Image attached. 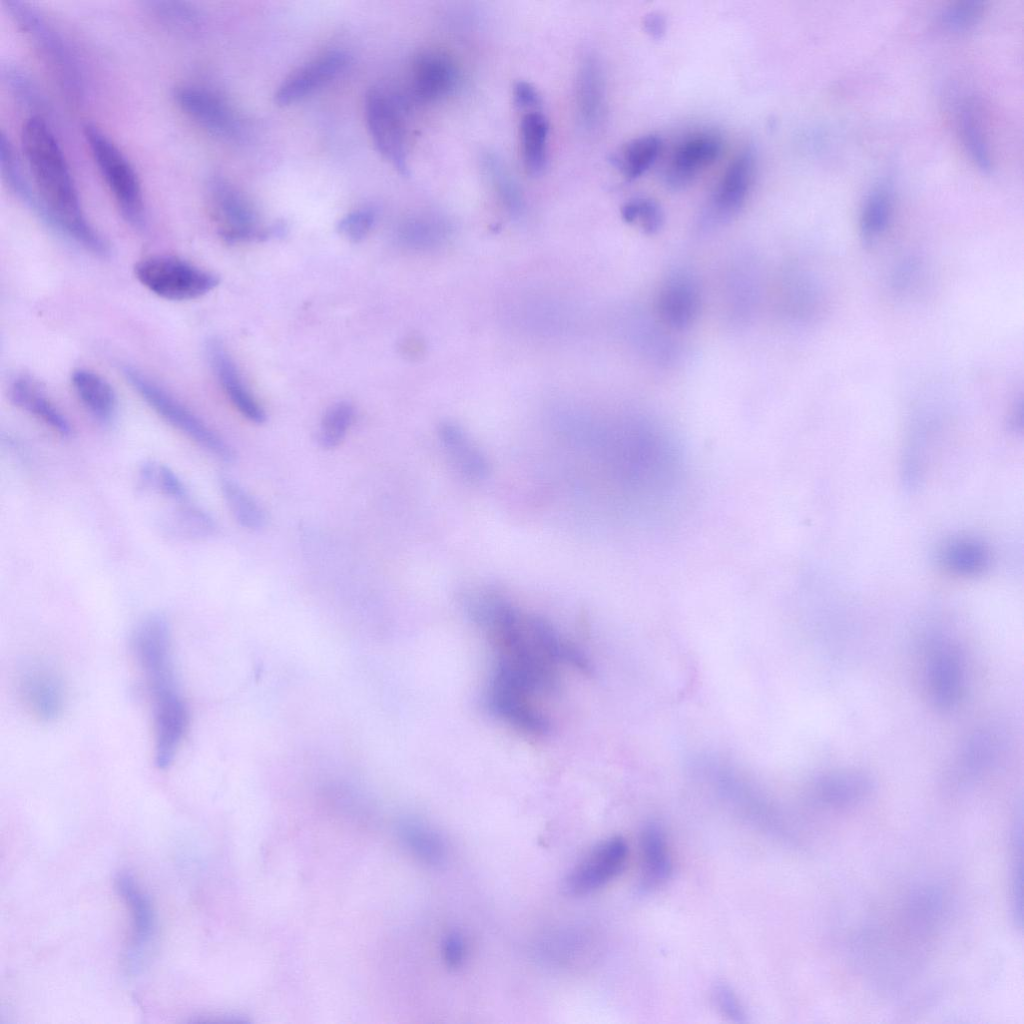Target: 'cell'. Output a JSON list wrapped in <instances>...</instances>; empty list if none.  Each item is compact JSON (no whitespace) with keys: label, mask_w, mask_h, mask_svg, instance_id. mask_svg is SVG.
I'll use <instances>...</instances> for the list:
<instances>
[{"label":"cell","mask_w":1024,"mask_h":1024,"mask_svg":"<svg viewBox=\"0 0 1024 1024\" xmlns=\"http://www.w3.org/2000/svg\"><path fill=\"white\" fill-rule=\"evenodd\" d=\"M210 212L220 237L230 244L265 240L282 235L283 223L263 226L252 203L220 176L208 183Z\"/></svg>","instance_id":"cell-6"},{"label":"cell","mask_w":1024,"mask_h":1024,"mask_svg":"<svg viewBox=\"0 0 1024 1024\" xmlns=\"http://www.w3.org/2000/svg\"><path fill=\"white\" fill-rule=\"evenodd\" d=\"M576 104L580 121L595 128L605 109V83L601 65L592 55L582 59L576 79Z\"/></svg>","instance_id":"cell-21"},{"label":"cell","mask_w":1024,"mask_h":1024,"mask_svg":"<svg viewBox=\"0 0 1024 1024\" xmlns=\"http://www.w3.org/2000/svg\"><path fill=\"white\" fill-rule=\"evenodd\" d=\"M641 878L640 887L650 891L664 884L672 873V860L666 838L661 827L647 824L640 837Z\"/></svg>","instance_id":"cell-22"},{"label":"cell","mask_w":1024,"mask_h":1024,"mask_svg":"<svg viewBox=\"0 0 1024 1024\" xmlns=\"http://www.w3.org/2000/svg\"><path fill=\"white\" fill-rule=\"evenodd\" d=\"M159 529L167 537L176 540L199 541L217 533V523L204 509L189 502L165 513L159 520Z\"/></svg>","instance_id":"cell-23"},{"label":"cell","mask_w":1024,"mask_h":1024,"mask_svg":"<svg viewBox=\"0 0 1024 1024\" xmlns=\"http://www.w3.org/2000/svg\"><path fill=\"white\" fill-rule=\"evenodd\" d=\"M440 434L447 454L462 473L474 480L486 476L488 467L484 456L461 430L447 426Z\"/></svg>","instance_id":"cell-31"},{"label":"cell","mask_w":1024,"mask_h":1024,"mask_svg":"<svg viewBox=\"0 0 1024 1024\" xmlns=\"http://www.w3.org/2000/svg\"><path fill=\"white\" fill-rule=\"evenodd\" d=\"M918 274V264L915 260H905L895 268L892 277L891 285L895 291L902 292L907 290L915 281Z\"/></svg>","instance_id":"cell-43"},{"label":"cell","mask_w":1024,"mask_h":1024,"mask_svg":"<svg viewBox=\"0 0 1024 1024\" xmlns=\"http://www.w3.org/2000/svg\"><path fill=\"white\" fill-rule=\"evenodd\" d=\"M71 383L83 406L96 420L108 423L113 419L117 397L106 379L94 371L80 368L73 371Z\"/></svg>","instance_id":"cell-24"},{"label":"cell","mask_w":1024,"mask_h":1024,"mask_svg":"<svg viewBox=\"0 0 1024 1024\" xmlns=\"http://www.w3.org/2000/svg\"><path fill=\"white\" fill-rule=\"evenodd\" d=\"M661 145V139L656 135L633 138L613 155L611 162L624 177L629 180L636 179L656 161Z\"/></svg>","instance_id":"cell-27"},{"label":"cell","mask_w":1024,"mask_h":1024,"mask_svg":"<svg viewBox=\"0 0 1024 1024\" xmlns=\"http://www.w3.org/2000/svg\"><path fill=\"white\" fill-rule=\"evenodd\" d=\"M86 141L96 165L123 218L134 227L145 220V204L140 179L121 149L101 129L87 124Z\"/></svg>","instance_id":"cell-5"},{"label":"cell","mask_w":1024,"mask_h":1024,"mask_svg":"<svg viewBox=\"0 0 1024 1024\" xmlns=\"http://www.w3.org/2000/svg\"><path fill=\"white\" fill-rule=\"evenodd\" d=\"M398 835L404 846L425 864L439 866L445 862L447 849L443 838L422 821L402 820L398 824Z\"/></svg>","instance_id":"cell-25"},{"label":"cell","mask_w":1024,"mask_h":1024,"mask_svg":"<svg viewBox=\"0 0 1024 1024\" xmlns=\"http://www.w3.org/2000/svg\"><path fill=\"white\" fill-rule=\"evenodd\" d=\"M355 410L347 401L331 405L325 412L318 433L319 445L324 449L337 447L345 438L350 428Z\"/></svg>","instance_id":"cell-36"},{"label":"cell","mask_w":1024,"mask_h":1024,"mask_svg":"<svg viewBox=\"0 0 1024 1024\" xmlns=\"http://www.w3.org/2000/svg\"><path fill=\"white\" fill-rule=\"evenodd\" d=\"M138 281L157 296L185 301L199 298L219 283L210 271L186 260L169 255L149 256L134 267Z\"/></svg>","instance_id":"cell-7"},{"label":"cell","mask_w":1024,"mask_h":1024,"mask_svg":"<svg viewBox=\"0 0 1024 1024\" xmlns=\"http://www.w3.org/2000/svg\"><path fill=\"white\" fill-rule=\"evenodd\" d=\"M376 221V212L372 208H359L340 219L338 232L351 242L363 240L371 231Z\"/></svg>","instance_id":"cell-39"},{"label":"cell","mask_w":1024,"mask_h":1024,"mask_svg":"<svg viewBox=\"0 0 1024 1024\" xmlns=\"http://www.w3.org/2000/svg\"><path fill=\"white\" fill-rule=\"evenodd\" d=\"M21 147L37 198L33 212L86 250L106 256L109 246L87 220L65 155L44 118L34 115L24 122Z\"/></svg>","instance_id":"cell-1"},{"label":"cell","mask_w":1024,"mask_h":1024,"mask_svg":"<svg viewBox=\"0 0 1024 1024\" xmlns=\"http://www.w3.org/2000/svg\"><path fill=\"white\" fill-rule=\"evenodd\" d=\"M123 374L140 397L169 425L217 459L226 463L236 460V452L230 444L151 378L130 366L123 368Z\"/></svg>","instance_id":"cell-4"},{"label":"cell","mask_w":1024,"mask_h":1024,"mask_svg":"<svg viewBox=\"0 0 1024 1024\" xmlns=\"http://www.w3.org/2000/svg\"><path fill=\"white\" fill-rule=\"evenodd\" d=\"M457 82L458 71L448 54L427 51L415 59L412 68V91L418 100H439L450 94Z\"/></svg>","instance_id":"cell-19"},{"label":"cell","mask_w":1024,"mask_h":1024,"mask_svg":"<svg viewBox=\"0 0 1024 1024\" xmlns=\"http://www.w3.org/2000/svg\"><path fill=\"white\" fill-rule=\"evenodd\" d=\"M549 123L539 111L524 114L520 123L522 159L526 171L540 175L547 163V139Z\"/></svg>","instance_id":"cell-26"},{"label":"cell","mask_w":1024,"mask_h":1024,"mask_svg":"<svg viewBox=\"0 0 1024 1024\" xmlns=\"http://www.w3.org/2000/svg\"><path fill=\"white\" fill-rule=\"evenodd\" d=\"M465 953L466 944L460 933L451 932L444 938L442 943V955L448 967H460L465 959Z\"/></svg>","instance_id":"cell-42"},{"label":"cell","mask_w":1024,"mask_h":1024,"mask_svg":"<svg viewBox=\"0 0 1024 1024\" xmlns=\"http://www.w3.org/2000/svg\"><path fill=\"white\" fill-rule=\"evenodd\" d=\"M755 172L752 147L742 149L726 168L709 201L705 220L722 223L733 218L743 207Z\"/></svg>","instance_id":"cell-11"},{"label":"cell","mask_w":1024,"mask_h":1024,"mask_svg":"<svg viewBox=\"0 0 1024 1024\" xmlns=\"http://www.w3.org/2000/svg\"><path fill=\"white\" fill-rule=\"evenodd\" d=\"M219 486L229 510L242 527L256 531L266 525L264 509L237 481L221 476Z\"/></svg>","instance_id":"cell-30"},{"label":"cell","mask_w":1024,"mask_h":1024,"mask_svg":"<svg viewBox=\"0 0 1024 1024\" xmlns=\"http://www.w3.org/2000/svg\"><path fill=\"white\" fill-rule=\"evenodd\" d=\"M643 28L651 38L658 40L665 35L667 22L661 13L650 12L643 18Z\"/></svg>","instance_id":"cell-45"},{"label":"cell","mask_w":1024,"mask_h":1024,"mask_svg":"<svg viewBox=\"0 0 1024 1024\" xmlns=\"http://www.w3.org/2000/svg\"><path fill=\"white\" fill-rule=\"evenodd\" d=\"M9 393L11 401L17 407L36 417L61 437L68 438L72 435L73 429L69 420L31 376H17L11 383Z\"/></svg>","instance_id":"cell-20"},{"label":"cell","mask_w":1024,"mask_h":1024,"mask_svg":"<svg viewBox=\"0 0 1024 1024\" xmlns=\"http://www.w3.org/2000/svg\"><path fill=\"white\" fill-rule=\"evenodd\" d=\"M138 665L149 693L154 759L160 769L174 760L188 725V712L174 672L169 624L160 614L145 617L133 635Z\"/></svg>","instance_id":"cell-2"},{"label":"cell","mask_w":1024,"mask_h":1024,"mask_svg":"<svg viewBox=\"0 0 1024 1024\" xmlns=\"http://www.w3.org/2000/svg\"><path fill=\"white\" fill-rule=\"evenodd\" d=\"M19 690L25 705L41 720L55 719L63 708L61 680L44 663L31 662L25 665L19 675Z\"/></svg>","instance_id":"cell-14"},{"label":"cell","mask_w":1024,"mask_h":1024,"mask_svg":"<svg viewBox=\"0 0 1024 1024\" xmlns=\"http://www.w3.org/2000/svg\"><path fill=\"white\" fill-rule=\"evenodd\" d=\"M893 213L892 192L885 184L875 187L861 209L859 230L863 243L872 244L886 231Z\"/></svg>","instance_id":"cell-28"},{"label":"cell","mask_w":1024,"mask_h":1024,"mask_svg":"<svg viewBox=\"0 0 1024 1024\" xmlns=\"http://www.w3.org/2000/svg\"><path fill=\"white\" fill-rule=\"evenodd\" d=\"M929 690L935 705L950 710L959 701L963 688V665L958 651L949 643H935L927 666Z\"/></svg>","instance_id":"cell-15"},{"label":"cell","mask_w":1024,"mask_h":1024,"mask_svg":"<svg viewBox=\"0 0 1024 1024\" xmlns=\"http://www.w3.org/2000/svg\"><path fill=\"white\" fill-rule=\"evenodd\" d=\"M628 855L625 840L615 836L596 845L566 876L563 889L569 896L590 894L615 878Z\"/></svg>","instance_id":"cell-9"},{"label":"cell","mask_w":1024,"mask_h":1024,"mask_svg":"<svg viewBox=\"0 0 1024 1024\" xmlns=\"http://www.w3.org/2000/svg\"><path fill=\"white\" fill-rule=\"evenodd\" d=\"M7 7L65 94L74 101L81 99L84 95L81 66L65 38L29 3L9 0Z\"/></svg>","instance_id":"cell-3"},{"label":"cell","mask_w":1024,"mask_h":1024,"mask_svg":"<svg viewBox=\"0 0 1024 1024\" xmlns=\"http://www.w3.org/2000/svg\"><path fill=\"white\" fill-rule=\"evenodd\" d=\"M367 127L377 151L402 175L408 174L405 132L397 102L381 90H370L365 98Z\"/></svg>","instance_id":"cell-8"},{"label":"cell","mask_w":1024,"mask_h":1024,"mask_svg":"<svg viewBox=\"0 0 1024 1024\" xmlns=\"http://www.w3.org/2000/svg\"><path fill=\"white\" fill-rule=\"evenodd\" d=\"M137 485L144 492L160 494L177 503L189 502V490L169 466L147 460L137 471Z\"/></svg>","instance_id":"cell-29"},{"label":"cell","mask_w":1024,"mask_h":1024,"mask_svg":"<svg viewBox=\"0 0 1024 1024\" xmlns=\"http://www.w3.org/2000/svg\"><path fill=\"white\" fill-rule=\"evenodd\" d=\"M713 998L721 1013L734 1022H744V1009L733 990L726 984H717Z\"/></svg>","instance_id":"cell-41"},{"label":"cell","mask_w":1024,"mask_h":1024,"mask_svg":"<svg viewBox=\"0 0 1024 1024\" xmlns=\"http://www.w3.org/2000/svg\"><path fill=\"white\" fill-rule=\"evenodd\" d=\"M960 131L964 146L979 169L988 172L992 168L990 151L978 109L967 103L961 110Z\"/></svg>","instance_id":"cell-34"},{"label":"cell","mask_w":1024,"mask_h":1024,"mask_svg":"<svg viewBox=\"0 0 1024 1024\" xmlns=\"http://www.w3.org/2000/svg\"><path fill=\"white\" fill-rule=\"evenodd\" d=\"M151 6L154 12L170 25L183 29H193L198 23V15L187 3L176 1H156Z\"/></svg>","instance_id":"cell-40"},{"label":"cell","mask_w":1024,"mask_h":1024,"mask_svg":"<svg viewBox=\"0 0 1024 1024\" xmlns=\"http://www.w3.org/2000/svg\"><path fill=\"white\" fill-rule=\"evenodd\" d=\"M116 889L129 905L132 915V937L125 955V966L130 974H137L142 970L154 940V912L148 897L130 874H118Z\"/></svg>","instance_id":"cell-13"},{"label":"cell","mask_w":1024,"mask_h":1024,"mask_svg":"<svg viewBox=\"0 0 1024 1024\" xmlns=\"http://www.w3.org/2000/svg\"><path fill=\"white\" fill-rule=\"evenodd\" d=\"M622 218L645 234H655L663 226L664 213L660 205L650 198H634L621 209Z\"/></svg>","instance_id":"cell-37"},{"label":"cell","mask_w":1024,"mask_h":1024,"mask_svg":"<svg viewBox=\"0 0 1024 1024\" xmlns=\"http://www.w3.org/2000/svg\"><path fill=\"white\" fill-rule=\"evenodd\" d=\"M871 787L869 778L857 772L834 773L822 778L817 785L820 799L830 805L854 803L865 796Z\"/></svg>","instance_id":"cell-32"},{"label":"cell","mask_w":1024,"mask_h":1024,"mask_svg":"<svg viewBox=\"0 0 1024 1024\" xmlns=\"http://www.w3.org/2000/svg\"><path fill=\"white\" fill-rule=\"evenodd\" d=\"M178 107L195 123L213 135L234 139L241 132L240 121L230 105L206 87L182 84L174 90Z\"/></svg>","instance_id":"cell-10"},{"label":"cell","mask_w":1024,"mask_h":1024,"mask_svg":"<svg viewBox=\"0 0 1024 1024\" xmlns=\"http://www.w3.org/2000/svg\"><path fill=\"white\" fill-rule=\"evenodd\" d=\"M701 306L699 287L691 275L677 272L669 276L658 296V311L663 322L677 330L689 328Z\"/></svg>","instance_id":"cell-16"},{"label":"cell","mask_w":1024,"mask_h":1024,"mask_svg":"<svg viewBox=\"0 0 1024 1024\" xmlns=\"http://www.w3.org/2000/svg\"><path fill=\"white\" fill-rule=\"evenodd\" d=\"M941 560L950 571L960 575H975L982 572L989 563L985 546L967 538L954 539L942 550Z\"/></svg>","instance_id":"cell-33"},{"label":"cell","mask_w":1024,"mask_h":1024,"mask_svg":"<svg viewBox=\"0 0 1024 1024\" xmlns=\"http://www.w3.org/2000/svg\"><path fill=\"white\" fill-rule=\"evenodd\" d=\"M212 369L234 407L250 422L262 424L266 413L245 386L235 362L223 343L211 339L206 346Z\"/></svg>","instance_id":"cell-17"},{"label":"cell","mask_w":1024,"mask_h":1024,"mask_svg":"<svg viewBox=\"0 0 1024 1024\" xmlns=\"http://www.w3.org/2000/svg\"><path fill=\"white\" fill-rule=\"evenodd\" d=\"M514 99L520 109L536 108L540 104L537 90L525 81H519L514 86Z\"/></svg>","instance_id":"cell-44"},{"label":"cell","mask_w":1024,"mask_h":1024,"mask_svg":"<svg viewBox=\"0 0 1024 1024\" xmlns=\"http://www.w3.org/2000/svg\"><path fill=\"white\" fill-rule=\"evenodd\" d=\"M721 150L722 139L714 131L686 136L671 154L664 175L666 184L675 190L685 188L718 159Z\"/></svg>","instance_id":"cell-12"},{"label":"cell","mask_w":1024,"mask_h":1024,"mask_svg":"<svg viewBox=\"0 0 1024 1024\" xmlns=\"http://www.w3.org/2000/svg\"><path fill=\"white\" fill-rule=\"evenodd\" d=\"M348 57L341 51H330L309 61L289 75L275 93L279 105H289L336 77L347 65Z\"/></svg>","instance_id":"cell-18"},{"label":"cell","mask_w":1024,"mask_h":1024,"mask_svg":"<svg viewBox=\"0 0 1024 1024\" xmlns=\"http://www.w3.org/2000/svg\"><path fill=\"white\" fill-rule=\"evenodd\" d=\"M482 163L488 179L505 206L512 212L519 211L523 202L522 194L503 160L493 153H486Z\"/></svg>","instance_id":"cell-35"},{"label":"cell","mask_w":1024,"mask_h":1024,"mask_svg":"<svg viewBox=\"0 0 1024 1024\" xmlns=\"http://www.w3.org/2000/svg\"><path fill=\"white\" fill-rule=\"evenodd\" d=\"M982 11L983 3L980 1L956 2L944 9L941 23L950 30H964L977 22Z\"/></svg>","instance_id":"cell-38"}]
</instances>
